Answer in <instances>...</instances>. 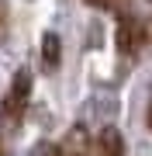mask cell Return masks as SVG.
<instances>
[{
    "mask_svg": "<svg viewBox=\"0 0 152 156\" xmlns=\"http://www.w3.org/2000/svg\"><path fill=\"white\" fill-rule=\"evenodd\" d=\"M28 94H31V73H28V69H17V73H14V83H11V94H7V101H4L7 118H17V115H21Z\"/></svg>",
    "mask_w": 152,
    "mask_h": 156,
    "instance_id": "6da1fadb",
    "label": "cell"
},
{
    "mask_svg": "<svg viewBox=\"0 0 152 156\" xmlns=\"http://www.w3.org/2000/svg\"><path fill=\"white\" fill-rule=\"evenodd\" d=\"M135 45H138V21L131 14H121V21H118V49L124 56H131Z\"/></svg>",
    "mask_w": 152,
    "mask_h": 156,
    "instance_id": "7a4b0ae2",
    "label": "cell"
},
{
    "mask_svg": "<svg viewBox=\"0 0 152 156\" xmlns=\"http://www.w3.org/2000/svg\"><path fill=\"white\" fill-rule=\"evenodd\" d=\"M42 62H45V69H59V62H62V42L56 31L42 35Z\"/></svg>",
    "mask_w": 152,
    "mask_h": 156,
    "instance_id": "3957f363",
    "label": "cell"
},
{
    "mask_svg": "<svg viewBox=\"0 0 152 156\" xmlns=\"http://www.w3.org/2000/svg\"><path fill=\"white\" fill-rule=\"evenodd\" d=\"M97 153L100 156H124V139H121V132L114 125H107L104 132H100V139H97Z\"/></svg>",
    "mask_w": 152,
    "mask_h": 156,
    "instance_id": "277c9868",
    "label": "cell"
},
{
    "mask_svg": "<svg viewBox=\"0 0 152 156\" xmlns=\"http://www.w3.org/2000/svg\"><path fill=\"white\" fill-rule=\"evenodd\" d=\"M31 156H62V153H59L56 142H38V146L31 149Z\"/></svg>",
    "mask_w": 152,
    "mask_h": 156,
    "instance_id": "5b68a950",
    "label": "cell"
},
{
    "mask_svg": "<svg viewBox=\"0 0 152 156\" xmlns=\"http://www.w3.org/2000/svg\"><path fill=\"white\" fill-rule=\"evenodd\" d=\"M4 24H7V7L0 4V38H4Z\"/></svg>",
    "mask_w": 152,
    "mask_h": 156,
    "instance_id": "8992f818",
    "label": "cell"
},
{
    "mask_svg": "<svg viewBox=\"0 0 152 156\" xmlns=\"http://www.w3.org/2000/svg\"><path fill=\"white\" fill-rule=\"evenodd\" d=\"M90 4H97V7H104V4H111V0H90Z\"/></svg>",
    "mask_w": 152,
    "mask_h": 156,
    "instance_id": "52a82bcc",
    "label": "cell"
},
{
    "mask_svg": "<svg viewBox=\"0 0 152 156\" xmlns=\"http://www.w3.org/2000/svg\"><path fill=\"white\" fill-rule=\"evenodd\" d=\"M149 128H152V104H149Z\"/></svg>",
    "mask_w": 152,
    "mask_h": 156,
    "instance_id": "ba28073f",
    "label": "cell"
}]
</instances>
